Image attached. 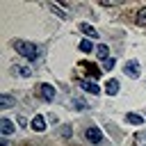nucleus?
Listing matches in <instances>:
<instances>
[{"label":"nucleus","mask_w":146,"mask_h":146,"mask_svg":"<svg viewBox=\"0 0 146 146\" xmlns=\"http://www.w3.org/2000/svg\"><path fill=\"white\" fill-rule=\"evenodd\" d=\"M14 48L18 50V55H23V57L30 59V62L39 59V55H41V50H39L34 43H30V41H14Z\"/></svg>","instance_id":"1"},{"label":"nucleus","mask_w":146,"mask_h":146,"mask_svg":"<svg viewBox=\"0 0 146 146\" xmlns=\"http://www.w3.org/2000/svg\"><path fill=\"white\" fill-rule=\"evenodd\" d=\"M84 137H87L91 144H100V141H103V132H100L98 125H89V128L84 130Z\"/></svg>","instance_id":"2"},{"label":"nucleus","mask_w":146,"mask_h":146,"mask_svg":"<svg viewBox=\"0 0 146 146\" xmlns=\"http://www.w3.org/2000/svg\"><path fill=\"white\" fill-rule=\"evenodd\" d=\"M39 91H41V98H43V100H48V103H50V100H55V96H57L55 87H52V84H48V82H43V84L39 87Z\"/></svg>","instance_id":"3"},{"label":"nucleus","mask_w":146,"mask_h":146,"mask_svg":"<svg viewBox=\"0 0 146 146\" xmlns=\"http://www.w3.org/2000/svg\"><path fill=\"white\" fill-rule=\"evenodd\" d=\"M123 71L130 75V78H139V73H141V68H139V62H135V59H130V62H125V66H123Z\"/></svg>","instance_id":"4"},{"label":"nucleus","mask_w":146,"mask_h":146,"mask_svg":"<svg viewBox=\"0 0 146 146\" xmlns=\"http://www.w3.org/2000/svg\"><path fill=\"white\" fill-rule=\"evenodd\" d=\"M30 128H32L34 132H43V130H46V119H43L41 114H36V116L30 121Z\"/></svg>","instance_id":"5"},{"label":"nucleus","mask_w":146,"mask_h":146,"mask_svg":"<svg viewBox=\"0 0 146 146\" xmlns=\"http://www.w3.org/2000/svg\"><path fill=\"white\" fill-rule=\"evenodd\" d=\"M80 87H82L84 91H89L91 96H98V94H100L98 84H94V82H89V80H80Z\"/></svg>","instance_id":"6"},{"label":"nucleus","mask_w":146,"mask_h":146,"mask_svg":"<svg viewBox=\"0 0 146 146\" xmlns=\"http://www.w3.org/2000/svg\"><path fill=\"white\" fill-rule=\"evenodd\" d=\"M0 132H2L5 137L14 135V123H11L9 119H0Z\"/></svg>","instance_id":"7"},{"label":"nucleus","mask_w":146,"mask_h":146,"mask_svg":"<svg viewBox=\"0 0 146 146\" xmlns=\"http://www.w3.org/2000/svg\"><path fill=\"white\" fill-rule=\"evenodd\" d=\"M105 94H110V96H116L119 94V80H107V84H105Z\"/></svg>","instance_id":"8"},{"label":"nucleus","mask_w":146,"mask_h":146,"mask_svg":"<svg viewBox=\"0 0 146 146\" xmlns=\"http://www.w3.org/2000/svg\"><path fill=\"white\" fill-rule=\"evenodd\" d=\"M11 105H16L14 96H9V94H0V110H7V107H11Z\"/></svg>","instance_id":"9"},{"label":"nucleus","mask_w":146,"mask_h":146,"mask_svg":"<svg viewBox=\"0 0 146 146\" xmlns=\"http://www.w3.org/2000/svg\"><path fill=\"white\" fill-rule=\"evenodd\" d=\"M96 57H98L100 62H105V59H110V48H107L105 43H100V46L96 48Z\"/></svg>","instance_id":"10"},{"label":"nucleus","mask_w":146,"mask_h":146,"mask_svg":"<svg viewBox=\"0 0 146 146\" xmlns=\"http://www.w3.org/2000/svg\"><path fill=\"white\" fill-rule=\"evenodd\" d=\"M11 71H14V75H21V78H30L32 75V68L30 66H14Z\"/></svg>","instance_id":"11"},{"label":"nucleus","mask_w":146,"mask_h":146,"mask_svg":"<svg viewBox=\"0 0 146 146\" xmlns=\"http://www.w3.org/2000/svg\"><path fill=\"white\" fill-rule=\"evenodd\" d=\"M80 30H82L87 36H91V39H98V32H96V30H94L89 23H82V25H80Z\"/></svg>","instance_id":"12"},{"label":"nucleus","mask_w":146,"mask_h":146,"mask_svg":"<svg viewBox=\"0 0 146 146\" xmlns=\"http://www.w3.org/2000/svg\"><path fill=\"white\" fill-rule=\"evenodd\" d=\"M125 121H128V123H132V125H141V123H144V119H141L139 114H132V112H130V114H125Z\"/></svg>","instance_id":"13"},{"label":"nucleus","mask_w":146,"mask_h":146,"mask_svg":"<svg viewBox=\"0 0 146 146\" xmlns=\"http://www.w3.org/2000/svg\"><path fill=\"white\" fill-rule=\"evenodd\" d=\"M73 107H75V110H80V112H82V110H87V103H84V100H82V98H73Z\"/></svg>","instance_id":"14"},{"label":"nucleus","mask_w":146,"mask_h":146,"mask_svg":"<svg viewBox=\"0 0 146 146\" xmlns=\"http://www.w3.org/2000/svg\"><path fill=\"white\" fill-rule=\"evenodd\" d=\"M48 7H50V11H52V14H57V16H59V18H66V14H64V11H62V9H59V7H57V5H52V2H50V5H48Z\"/></svg>","instance_id":"15"},{"label":"nucleus","mask_w":146,"mask_h":146,"mask_svg":"<svg viewBox=\"0 0 146 146\" xmlns=\"http://www.w3.org/2000/svg\"><path fill=\"white\" fill-rule=\"evenodd\" d=\"M114 64H116V59H114V57H110V59H105V62H103V68H105V71H112V68H114Z\"/></svg>","instance_id":"16"},{"label":"nucleus","mask_w":146,"mask_h":146,"mask_svg":"<svg viewBox=\"0 0 146 146\" xmlns=\"http://www.w3.org/2000/svg\"><path fill=\"white\" fill-rule=\"evenodd\" d=\"M137 23H139V25H146V7L139 9V14H137Z\"/></svg>","instance_id":"17"},{"label":"nucleus","mask_w":146,"mask_h":146,"mask_svg":"<svg viewBox=\"0 0 146 146\" xmlns=\"http://www.w3.org/2000/svg\"><path fill=\"white\" fill-rule=\"evenodd\" d=\"M87 68H89V75H91V78H100V68H98V66H91V64H89Z\"/></svg>","instance_id":"18"},{"label":"nucleus","mask_w":146,"mask_h":146,"mask_svg":"<svg viewBox=\"0 0 146 146\" xmlns=\"http://www.w3.org/2000/svg\"><path fill=\"white\" fill-rule=\"evenodd\" d=\"M80 50H82V52H89V50H91V41H87V39L80 41Z\"/></svg>","instance_id":"19"},{"label":"nucleus","mask_w":146,"mask_h":146,"mask_svg":"<svg viewBox=\"0 0 146 146\" xmlns=\"http://www.w3.org/2000/svg\"><path fill=\"white\" fill-rule=\"evenodd\" d=\"M137 144H146V132H137Z\"/></svg>","instance_id":"20"}]
</instances>
